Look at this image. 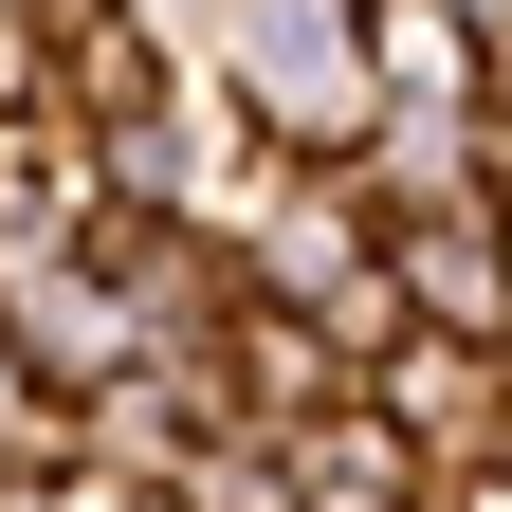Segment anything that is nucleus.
<instances>
[{"label": "nucleus", "instance_id": "1", "mask_svg": "<svg viewBox=\"0 0 512 512\" xmlns=\"http://www.w3.org/2000/svg\"><path fill=\"white\" fill-rule=\"evenodd\" d=\"M202 74L256 110V147H293V165H366L384 147V37H366V0H220Z\"/></svg>", "mask_w": 512, "mask_h": 512}, {"label": "nucleus", "instance_id": "2", "mask_svg": "<svg viewBox=\"0 0 512 512\" xmlns=\"http://www.w3.org/2000/svg\"><path fill=\"white\" fill-rule=\"evenodd\" d=\"M0 348H19L55 403H110L128 366H147V330H128V293L92 275V238L74 256H0Z\"/></svg>", "mask_w": 512, "mask_h": 512}, {"label": "nucleus", "instance_id": "3", "mask_svg": "<svg viewBox=\"0 0 512 512\" xmlns=\"http://www.w3.org/2000/svg\"><path fill=\"white\" fill-rule=\"evenodd\" d=\"M366 403L421 439V476H476V458H512V348H458V330H403L366 366Z\"/></svg>", "mask_w": 512, "mask_h": 512}, {"label": "nucleus", "instance_id": "4", "mask_svg": "<svg viewBox=\"0 0 512 512\" xmlns=\"http://www.w3.org/2000/svg\"><path fill=\"white\" fill-rule=\"evenodd\" d=\"M293 494H311V512H439L421 439L384 421V403H330V421H311V439H293Z\"/></svg>", "mask_w": 512, "mask_h": 512}, {"label": "nucleus", "instance_id": "5", "mask_svg": "<svg viewBox=\"0 0 512 512\" xmlns=\"http://www.w3.org/2000/svg\"><path fill=\"white\" fill-rule=\"evenodd\" d=\"M0 476H92V403H55L19 348H0Z\"/></svg>", "mask_w": 512, "mask_h": 512}, {"label": "nucleus", "instance_id": "6", "mask_svg": "<svg viewBox=\"0 0 512 512\" xmlns=\"http://www.w3.org/2000/svg\"><path fill=\"white\" fill-rule=\"evenodd\" d=\"M439 512H512V458H476V476H439Z\"/></svg>", "mask_w": 512, "mask_h": 512}, {"label": "nucleus", "instance_id": "7", "mask_svg": "<svg viewBox=\"0 0 512 512\" xmlns=\"http://www.w3.org/2000/svg\"><path fill=\"white\" fill-rule=\"evenodd\" d=\"M0 19H55V37H74V19H92V0H0Z\"/></svg>", "mask_w": 512, "mask_h": 512}]
</instances>
